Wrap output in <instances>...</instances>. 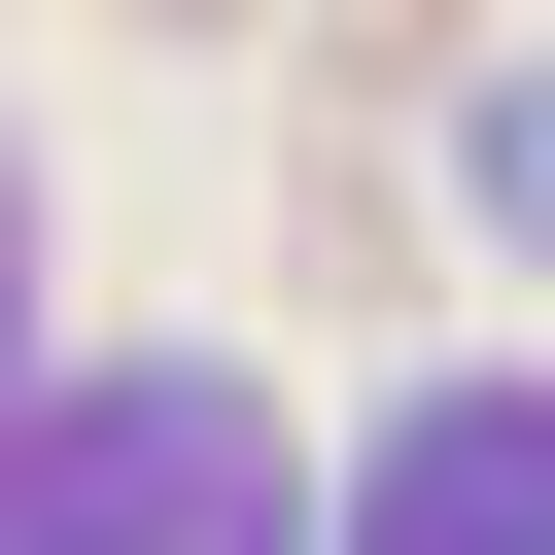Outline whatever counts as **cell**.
Instances as JSON below:
<instances>
[{
	"label": "cell",
	"instance_id": "obj_1",
	"mask_svg": "<svg viewBox=\"0 0 555 555\" xmlns=\"http://www.w3.org/2000/svg\"><path fill=\"white\" fill-rule=\"evenodd\" d=\"M0 555H312L278 382H243V347H69V382L0 416Z\"/></svg>",
	"mask_w": 555,
	"mask_h": 555
},
{
	"label": "cell",
	"instance_id": "obj_2",
	"mask_svg": "<svg viewBox=\"0 0 555 555\" xmlns=\"http://www.w3.org/2000/svg\"><path fill=\"white\" fill-rule=\"evenodd\" d=\"M312 555H555V382H382L347 416V486H312Z\"/></svg>",
	"mask_w": 555,
	"mask_h": 555
}]
</instances>
